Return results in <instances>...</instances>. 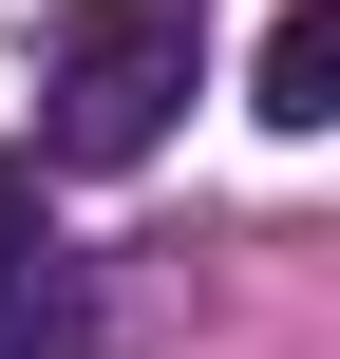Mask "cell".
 Listing matches in <instances>:
<instances>
[{
    "instance_id": "6da1fadb",
    "label": "cell",
    "mask_w": 340,
    "mask_h": 359,
    "mask_svg": "<svg viewBox=\"0 0 340 359\" xmlns=\"http://www.w3.org/2000/svg\"><path fill=\"white\" fill-rule=\"evenodd\" d=\"M208 76V0H76L38 57V170H151Z\"/></svg>"
},
{
    "instance_id": "7a4b0ae2",
    "label": "cell",
    "mask_w": 340,
    "mask_h": 359,
    "mask_svg": "<svg viewBox=\"0 0 340 359\" xmlns=\"http://www.w3.org/2000/svg\"><path fill=\"white\" fill-rule=\"evenodd\" d=\"M76 322L57 303V227H38V151H0V359H38Z\"/></svg>"
},
{
    "instance_id": "3957f363",
    "label": "cell",
    "mask_w": 340,
    "mask_h": 359,
    "mask_svg": "<svg viewBox=\"0 0 340 359\" xmlns=\"http://www.w3.org/2000/svg\"><path fill=\"white\" fill-rule=\"evenodd\" d=\"M246 114H265V133H322V114H340V0H284V19H265Z\"/></svg>"
}]
</instances>
